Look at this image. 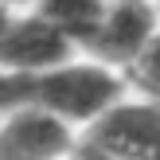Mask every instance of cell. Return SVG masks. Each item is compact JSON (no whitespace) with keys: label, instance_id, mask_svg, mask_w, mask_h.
I'll return each instance as SVG.
<instances>
[{"label":"cell","instance_id":"2","mask_svg":"<svg viewBox=\"0 0 160 160\" xmlns=\"http://www.w3.org/2000/svg\"><path fill=\"white\" fill-rule=\"evenodd\" d=\"M113 160H160V102H117L86 129Z\"/></svg>","mask_w":160,"mask_h":160},{"label":"cell","instance_id":"6","mask_svg":"<svg viewBox=\"0 0 160 160\" xmlns=\"http://www.w3.org/2000/svg\"><path fill=\"white\" fill-rule=\"evenodd\" d=\"M106 8L109 0H35L31 16H39L55 31H62L74 47H90L102 20H106Z\"/></svg>","mask_w":160,"mask_h":160},{"label":"cell","instance_id":"8","mask_svg":"<svg viewBox=\"0 0 160 160\" xmlns=\"http://www.w3.org/2000/svg\"><path fill=\"white\" fill-rule=\"evenodd\" d=\"M67 160H113V156H109L102 145H94L90 137H82V141H74V148H70Z\"/></svg>","mask_w":160,"mask_h":160},{"label":"cell","instance_id":"7","mask_svg":"<svg viewBox=\"0 0 160 160\" xmlns=\"http://www.w3.org/2000/svg\"><path fill=\"white\" fill-rule=\"evenodd\" d=\"M133 74H137V82L160 102V31L148 39V47L141 51V59L133 62Z\"/></svg>","mask_w":160,"mask_h":160},{"label":"cell","instance_id":"3","mask_svg":"<svg viewBox=\"0 0 160 160\" xmlns=\"http://www.w3.org/2000/svg\"><path fill=\"white\" fill-rule=\"evenodd\" d=\"M156 31H160V16H156L152 0H109L106 20H102L98 35L86 51L113 70L133 67Z\"/></svg>","mask_w":160,"mask_h":160},{"label":"cell","instance_id":"9","mask_svg":"<svg viewBox=\"0 0 160 160\" xmlns=\"http://www.w3.org/2000/svg\"><path fill=\"white\" fill-rule=\"evenodd\" d=\"M156 16H160V4H156Z\"/></svg>","mask_w":160,"mask_h":160},{"label":"cell","instance_id":"4","mask_svg":"<svg viewBox=\"0 0 160 160\" xmlns=\"http://www.w3.org/2000/svg\"><path fill=\"white\" fill-rule=\"evenodd\" d=\"M74 129L43 109H12L0 117V160H67Z\"/></svg>","mask_w":160,"mask_h":160},{"label":"cell","instance_id":"1","mask_svg":"<svg viewBox=\"0 0 160 160\" xmlns=\"http://www.w3.org/2000/svg\"><path fill=\"white\" fill-rule=\"evenodd\" d=\"M125 82L113 67L98 59L62 62L51 70H0V117L12 109H43L67 125H94L109 106H117Z\"/></svg>","mask_w":160,"mask_h":160},{"label":"cell","instance_id":"5","mask_svg":"<svg viewBox=\"0 0 160 160\" xmlns=\"http://www.w3.org/2000/svg\"><path fill=\"white\" fill-rule=\"evenodd\" d=\"M78 47L70 43L62 31H55L51 23H43L39 16H20L12 23H0V70H51L74 59Z\"/></svg>","mask_w":160,"mask_h":160}]
</instances>
